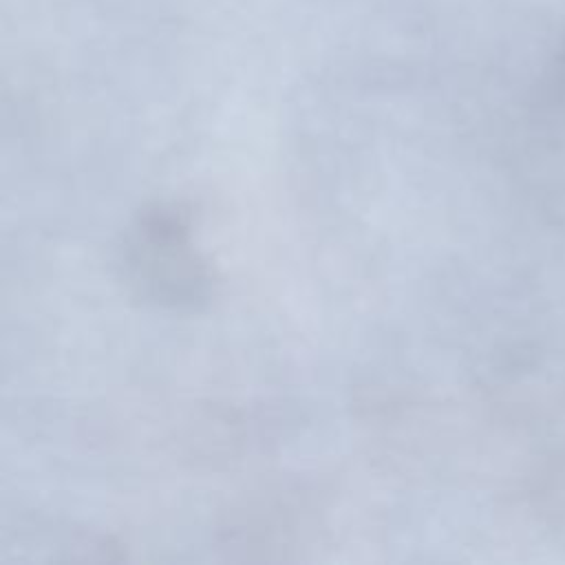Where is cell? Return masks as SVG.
Returning <instances> with one entry per match:
<instances>
[{
    "instance_id": "obj_1",
    "label": "cell",
    "mask_w": 565,
    "mask_h": 565,
    "mask_svg": "<svg viewBox=\"0 0 565 565\" xmlns=\"http://www.w3.org/2000/svg\"><path fill=\"white\" fill-rule=\"evenodd\" d=\"M121 267L139 296L161 305L194 307L210 291L207 267L174 210L154 207L132 223L121 247Z\"/></svg>"
},
{
    "instance_id": "obj_2",
    "label": "cell",
    "mask_w": 565,
    "mask_h": 565,
    "mask_svg": "<svg viewBox=\"0 0 565 565\" xmlns=\"http://www.w3.org/2000/svg\"><path fill=\"white\" fill-rule=\"evenodd\" d=\"M563 66H565V55H563Z\"/></svg>"
}]
</instances>
